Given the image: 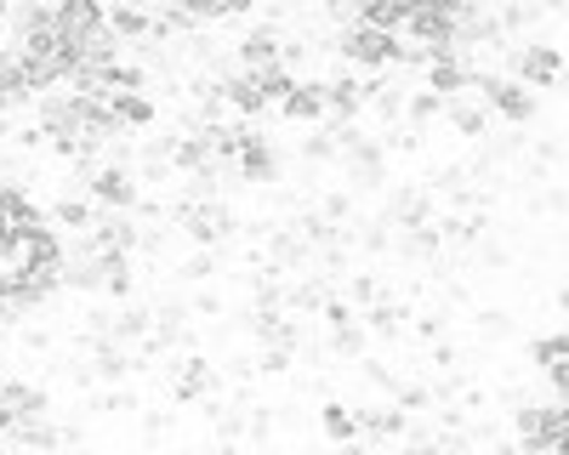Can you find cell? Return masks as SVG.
Here are the masks:
<instances>
[{
	"label": "cell",
	"instance_id": "44dd1931",
	"mask_svg": "<svg viewBox=\"0 0 569 455\" xmlns=\"http://www.w3.org/2000/svg\"><path fill=\"white\" fill-rule=\"evenodd\" d=\"M445 109H450V98H445V91H433V85H427V91H410V109H405V120L427 131L433 120H445Z\"/></svg>",
	"mask_w": 569,
	"mask_h": 455
},
{
	"label": "cell",
	"instance_id": "7a4b0ae2",
	"mask_svg": "<svg viewBox=\"0 0 569 455\" xmlns=\"http://www.w3.org/2000/svg\"><path fill=\"white\" fill-rule=\"evenodd\" d=\"M472 91L496 109V120H507V125H536V114H541V103H536V85H525L518 74H490V69H479V80H472Z\"/></svg>",
	"mask_w": 569,
	"mask_h": 455
},
{
	"label": "cell",
	"instance_id": "d6986e66",
	"mask_svg": "<svg viewBox=\"0 0 569 455\" xmlns=\"http://www.w3.org/2000/svg\"><path fill=\"white\" fill-rule=\"evenodd\" d=\"M319 427H325V438H337L342 449L359 444V416H353V404H337V398H330V404L319 410Z\"/></svg>",
	"mask_w": 569,
	"mask_h": 455
},
{
	"label": "cell",
	"instance_id": "836d02e7",
	"mask_svg": "<svg viewBox=\"0 0 569 455\" xmlns=\"http://www.w3.org/2000/svg\"><path fill=\"white\" fill-rule=\"evenodd\" d=\"M479 331L496 342V336H507V331H512V318H507V313H496V307H479Z\"/></svg>",
	"mask_w": 569,
	"mask_h": 455
},
{
	"label": "cell",
	"instance_id": "e575fe53",
	"mask_svg": "<svg viewBox=\"0 0 569 455\" xmlns=\"http://www.w3.org/2000/svg\"><path fill=\"white\" fill-rule=\"evenodd\" d=\"M188 307H194L200 318H222V313H228V302H222L217 291H194V302H188Z\"/></svg>",
	"mask_w": 569,
	"mask_h": 455
},
{
	"label": "cell",
	"instance_id": "8fae6325",
	"mask_svg": "<svg viewBox=\"0 0 569 455\" xmlns=\"http://www.w3.org/2000/svg\"><path fill=\"white\" fill-rule=\"evenodd\" d=\"M279 120H291V125H325V120H330V103H325V74L297 80V91L279 103Z\"/></svg>",
	"mask_w": 569,
	"mask_h": 455
},
{
	"label": "cell",
	"instance_id": "2e32d148",
	"mask_svg": "<svg viewBox=\"0 0 569 455\" xmlns=\"http://www.w3.org/2000/svg\"><path fill=\"white\" fill-rule=\"evenodd\" d=\"M359 318H365V331H370V336H382V342H399V336H405V318H410V313H405L399 302H388V296H382V302L359 307Z\"/></svg>",
	"mask_w": 569,
	"mask_h": 455
},
{
	"label": "cell",
	"instance_id": "74e56055",
	"mask_svg": "<svg viewBox=\"0 0 569 455\" xmlns=\"http://www.w3.org/2000/svg\"><path fill=\"white\" fill-rule=\"evenodd\" d=\"M18 342H23V353H52V331H46V325H29Z\"/></svg>",
	"mask_w": 569,
	"mask_h": 455
},
{
	"label": "cell",
	"instance_id": "3957f363",
	"mask_svg": "<svg viewBox=\"0 0 569 455\" xmlns=\"http://www.w3.org/2000/svg\"><path fill=\"white\" fill-rule=\"evenodd\" d=\"M512 427H518V444H525L530 455H547V449H558V438H563V427H569V410H563V398L558 404H518L512 410Z\"/></svg>",
	"mask_w": 569,
	"mask_h": 455
},
{
	"label": "cell",
	"instance_id": "30bf717a",
	"mask_svg": "<svg viewBox=\"0 0 569 455\" xmlns=\"http://www.w3.org/2000/svg\"><path fill=\"white\" fill-rule=\"evenodd\" d=\"M353 416H359V438H365V444H405L410 416H405L393 398H388V404H359Z\"/></svg>",
	"mask_w": 569,
	"mask_h": 455
},
{
	"label": "cell",
	"instance_id": "4fadbf2b",
	"mask_svg": "<svg viewBox=\"0 0 569 455\" xmlns=\"http://www.w3.org/2000/svg\"><path fill=\"white\" fill-rule=\"evenodd\" d=\"M0 398L12 404V416L29 422V416H52V393L34 387V382H0Z\"/></svg>",
	"mask_w": 569,
	"mask_h": 455
},
{
	"label": "cell",
	"instance_id": "5bb4252c",
	"mask_svg": "<svg viewBox=\"0 0 569 455\" xmlns=\"http://www.w3.org/2000/svg\"><path fill=\"white\" fill-rule=\"evenodd\" d=\"M279 52H284V34H279L273 23H257V29L240 40V52H233V63H279Z\"/></svg>",
	"mask_w": 569,
	"mask_h": 455
},
{
	"label": "cell",
	"instance_id": "cb8c5ba5",
	"mask_svg": "<svg viewBox=\"0 0 569 455\" xmlns=\"http://www.w3.org/2000/svg\"><path fill=\"white\" fill-rule=\"evenodd\" d=\"M563 358H569V331H558V336H536V342H530V364H536L541 376L552 371V364H563Z\"/></svg>",
	"mask_w": 569,
	"mask_h": 455
},
{
	"label": "cell",
	"instance_id": "d590c367",
	"mask_svg": "<svg viewBox=\"0 0 569 455\" xmlns=\"http://www.w3.org/2000/svg\"><path fill=\"white\" fill-rule=\"evenodd\" d=\"M166 427H171V410H149V416H142V438H149V444H160Z\"/></svg>",
	"mask_w": 569,
	"mask_h": 455
},
{
	"label": "cell",
	"instance_id": "603a6c76",
	"mask_svg": "<svg viewBox=\"0 0 569 455\" xmlns=\"http://www.w3.org/2000/svg\"><path fill=\"white\" fill-rule=\"evenodd\" d=\"M325 353H330V358H365V318H348V325L330 331Z\"/></svg>",
	"mask_w": 569,
	"mask_h": 455
},
{
	"label": "cell",
	"instance_id": "484cf974",
	"mask_svg": "<svg viewBox=\"0 0 569 455\" xmlns=\"http://www.w3.org/2000/svg\"><path fill=\"white\" fill-rule=\"evenodd\" d=\"M319 211H325L330 222H342V228H353V222H359V205H353V194H348V189L319 194Z\"/></svg>",
	"mask_w": 569,
	"mask_h": 455
},
{
	"label": "cell",
	"instance_id": "1f68e13d",
	"mask_svg": "<svg viewBox=\"0 0 569 455\" xmlns=\"http://www.w3.org/2000/svg\"><path fill=\"white\" fill-rule=\"evenodd\" d=\"M273 438V416L262 404H251V422H246V444H268Z\"/></svg>",
	"mask_w": 569,
	"mask_h": 455
},
{
	"label": "cell",
	"instance_id": "7c38bea8",
	"mask_svg": "<svg viewBox=\"0 0 569 455\" xmlns=\"http://www.w3.org/2000/svg\"><path fill=\"white\" fill-rule=\"evenodd\" d=\"M109 29L131 46H142V40H154V12L149 7H142V0H114V7H109Z\"/></svg>",
	"mask_w": 569,
	"mask_h": 455
},
{
	"label": "cell",
	"instance_id": "d6a6232c",
	"mask_svg": "<svg viewBox=\"0 0 569 455\" xmlns=\"http://www.w3.org/2000/svg\"><path fill=\"white\" fill-rule=\"evenodd\" d=\"M445 331H450V318H445L439 307H433V313H421V318H416V336H421V342H439Z\"/></svg>",
	"mask_w": 569,
	"mask_h": 455
},
{
	"label": "cell",
	"instance_id": "e0dca14e",
	"mask_svg": "<svg viewBox=\"0 0 569 455\" xmlns=\"http://www.w3.org/2000/svg\"><path fill=\"white\" fill-rule=\"evenodd\" d=\"M103 216V205L98 200H80V194H63V200H52V222L58 228H69V234H86L91 222Z\"/></svg>",
	"mask_w": 569,
	"mask_h": 455
},
{
	"label": "cell",
	"instance_id": "83f0119b",
	"mask_svg": "<svg viewBox=\"0 0 569 455\" xmlns=\"http://www.w3.org/2000/svg\"><path fill=\"white\" fill-rule=\"evenodd\" d=\"M91 410H109V416H120V410H137V393L126 382H114L109 393H91Z\"/></svg>",
	"mask_w": 569,
	"mask_h": 455
},
{
	"label": "cell",
	"instance_id": "4316f807",
	"mask_svg": "<svg viewBox=\"0 0 569 455\" xmlns=\"http://www.w3.org/2000/svg\"><path fill=\"white\" fill-rule=\"evenodd\" d=\"M388 291H382V280H376V273H353L348 280V302L353 307H370V302H382Z\"/></svg>",
	"mask_w": 569,
	"mask_h": 455
},
{
	"label": "cell",
	"instance_id": "277c9868",
	"mask_svg": "<svg viewBox=\"0 0 569 455\" xmlns=\"http://www.w3.org/2000/svg\"><path fill=\"white\" fill-rule=\"evenodd\" d=\"M217 387H222V376H217V364H211L200 347L171 358V404H177V410H188V404H206Z\"/></svg>",
	"mask_w": 569,
	"mask_h": 455
},
{
	"label": "cell",
	"instance_id": "52a82bcc",
	"mask_svg": "<svg viewBox=\"0 0 569 455\" xmlns=\"http://www.w3.org/2000/svg\"><path fill=\"white\" fill-rule=\"evenodd\" d=\"M382 85V74H365V69H342L325 80V103H330V120H359L370 109V91Z\"/></svg>",
	"mask_w": 569,
	"mask_h": 455
},
{
	"label": "cell",
	"instance_id": "ac0fdd59",
	"mask_svg": "<svg viewBox=\"0 0 569 455\" xmlns=\"http://www.w3.org/2000/svg\"><path fill=\"white\" fill-rule=\"evenodd\" d=\"M0 211H7L18 228H40V222H52V211H40V205L23 194V182H0Z\"/></svg>",
	"mask_w": 569,
	"mask_h": 455
},
{
	"label": "cell",
	"instance_id": "ffe728a7",
	"mask_svg": "<svg viewBox=\"0 0 569 455\" xmlns=\"http://www.w3.org/2000/svg\"><path fill=\"white\" fill-rule=\"evenodd\" d=\"M405 109H410V91H405V85L382 80V85L370 91V114L382 120V125H399V120H405Z\"/></svg>",
	"mask_w": 569,
	"mask_h": 455
},
{
	"label": "cell",
	"instance_id": "6da1fadb",
	"mask_svg": "<svg viewBox=\"0 0 569 455\" xmlns=\"http://www.w3.org/2000/svg\"><path fill=\"white\" fill-rule=\"evenodd\" d=\"M337 58L342 63H353V69H365V74H382V69H399V52H405V34H393V29H376V23H342L337 29Z\"/></svg>",
	"mask_w": 569,
	"mask_h": 455
},
{
	"label": "cell",
	"instance_id": "ba28073f",
	"mask_svg": "<svg viewBox=\"0 0 569 455\" xmlns=\"http://www.w3.org/2000/svg\"><path fill=\"white\" fill-rule=\"evenodd\" d=\"M233 171H240V182H257V189H262V182H279V149H273V136L268 131H257V120L246 125V143H240V165H233Z\"/></svg>",
	"mask_w": 569,
	"mask_h": 455
},
{
	"label": "cell",
	"instance_id": "f546056e",
	"mask_svg": "<svg viewBox=\"0 0 569 455\" xmlns=\"http://www.w3.org/2000/svg\"><path fill=\"white\" fill-rule=\"evenodd\" d=\"M348 318H359V313H353V302H342V296H325V307H319V325H325V331L348 325Z\"/></svg>",
	"mask_w": 569,
	"mask_h": 455
},
{
	"label": "cell",
	"instance_id": "f1b7e54d",
	"mask_svg": "<svg viewBox=\"0 0 569 455\" xmlns=\"http://www.w3.org/2000/svg\"><path fill=\"white\" fill-rule=\"evenodd\" d=\"M359 371H365V382H370V387H382L388 398L399 393V376L388 371V364H382V358H359Z\"/></svg>",
	"mask_w": 569,
	"mask_h": 455
},
{
	"label": "cell",
	"instance_id": "d4e9b609",
	"mask_svg": "<svg viewBox=\"0 0 569 455\" xmlns=\"http://www.w3.org/2000/svg\"><path fill=\"white\" fill-rule=\"evenodd\" d=\"M393 404L405 410V416H427V410H439V398H433V387H421V382H399V393H393Z\"/></svg>",
	"mask_w": 569,
	"mask_h": 455
},
{
	"label": "cell",
	"instance_id": "ab89813d",
	"mask_svg": "<svg viewBox=\"0 0 569 455\" xmlns=\"http://www.w3.org/2000/svg\"><path fill=\"white\" fill-rule=\"evenodd\" d=\"M541 7H547V12H558V7H569V0H541Z\"/></svg>",
	"mask_w": 569,
	"mask_h": 455
},
{
	"label": "cell",
	"instance_id": "5b68a950",
	"mask_svg": "<svg viewBox=\"0 0 569 455\" xmlns=\"http://www.w3.org/2000/svg\"><path fill=\"white\" fill-rule=\"evenodd\" d=\"M80 189L98 200L103 211H137V200H142V176H137L126 160H109L103 171H91Z\"/></svg>",
	"mask_w": 569,
	"mask_h": 455
},
{
	"label": "cell",
	"instance_id": "60d3db41",
	"mask_svg": "<svg viewBox=\"0 0 569 455\" xmlns=\"http://www.w3.org/2000/svg\"><path fill=\"white\" fill-rule=\"evenodd\" d=\"M558 91H563V98H569V69H563V80H558Z\"/></svg>",
	"mask_w": 569,
	"mask_h": 455
},
{
	"label": "cell",
	"instance_id": "f35d334b",
	"mask_svg": "<svg viewBox=\"0 0 569 455\" xmlns=\"http://www.w3.org/2000/svg\"><path fill=\"white\" fill-rule=\"evenodd\" d=\"M12 422H18V416H12V404H7V398H0V433H7Z\"/></svg>",
	"mask_w": 569,
	"mask_h": 455
},
{
	"label": "cell",
	"instance_id": "4dcf8cb0",
	"mask_svg": "<svg viewBox=\"0 0 569 455\" xmlns=\"http://www.w3.org/2000/svg\"><path fill=\"white\" fill-rule=\"evenodd\" d=\"M291 358H297V347H262L257 371H262V376H284V371H291Z\"/></svg>",
	"mask_w": 569,
	"mask_h": 455
},
{
	"label": "cell",
	"instance_id": "7402d4cb",
	"mask_svg": "<svg viewBox=\"0 0 569 455\" xmlns=\"http://www.w3.org/2000/svg\"><path fill=\"white\" fill-rule=\"evenodd\" d=\"M217 267H222V251H211V245H194V256H182V262H177L182 285H206V280H217Z\"/></svg>",
	"mask_w": 569,
	"mask_h": 455
},
{
	"label": "cell",
	"instance_id": "8d00e7d4",
	"mask_svg": "<svg viewBox=\"0 0 569 455\" xmlns=\"http://www.w3.org/2000/svg\"><path fill=\"white\" fill-rule=\"evenodd\" d=\"M427 358H433L439 371H456V364H461V353H456V347H450L445 336H439V342H427Z\"/></svg>",
	"mask_w": 569,
	"mask_h": 455
},
{
	"label": "cell",
	"instance_id": "8992f818",
	"mask_svg": "<svg viewBox=\"0 0 569 455\" xmlns=\"http://www.w3.org/2000/svg\"><path fill=\"white\" fill-rule=\"evenodd\" d=\"M507 58H512V74L525 80V85L558 91V80H563V52H558V46H547V40H518Z\"/></svg>",
	"mask_w": 569,
	"mask_h": 455
},
{
	"label": "cell",
	"instance_id": "9a60e30c",
	"mask_svg": "<svg viewBox=\"0 0 569 455\" xmlns=\"http://www.w3.org/2000/svg\"><path fill=\"white\" fill-rule=\"evenodd\" d=\"M114 114H120V125L126 131H149L154 120H160V109H154V98H149V91H114Z\"/></svg>",
	"mask_w": 569,
	"mask_h": 455
},
{
	"label": "cell",
	"instance_id": "9c48e42d",
	"mask_svg": "<svg viewBox=\"0 0 569 455\" xmlns=\"http://www.w3.org/2000/svg\"><path fill=\"white\" fill-rule=\"evenodd\" d=\"M445 125L461 136V143H485V136H490V125H496V109L479 98V91H467V98H450V109H445Z\"/></svg>",
	"mask_w": 569,
	"mask_h": 455
}]
</instances>
